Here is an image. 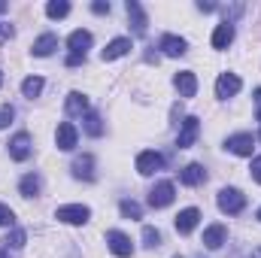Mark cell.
I'll return each mask as SVG.
<instances>
[{
  "mask_svg": "<svg viewBox=\"0 0 261 258\" xmlns=\"http://www.w3.org/2000/svg\"><path fill=\"white\" fill-rule=\"evenodd\" d=\"M249 173H252V179L261 186V155H255V158H252V167H249Z\"/></svg>",
  "mask_w": 261,
  "mask_h": 258,
  "instance_id": "34",
  "label": "cell"
},
{
  "mask_svg": "<svg viewBox=\"0 0 261 258\" xmlns=\"http://www.w3.org/2000/svg\"><path fill=\"white\" fill-rule=\"evenodd\" d=\"M107 246H110V252L116 258H130L134 255V243H130L128 234H122V231H107Z\"/></svg>",
  "mask_w": 261,
  "mask_h": 258,
  "instance_id": "6",
  "label": "cell"
},
{
  "mask_svg": "<svg viewBox=\"0 0 261 258\" xmlns=\"http://www.w3.org/2000/svg\"><path fill=\"white\" fill-rule=\"evenodd\" d=\"M158 49H161L167 58H182V55L189 52V43H186L182 37H176V34H164V37L158 40Z\"/></svg>",
  "mask_w": 261,
  "mask_h": 258,
  "instance_id": "13",
  "label": "cell"
},
{
  "mask_svg": "<svg viewBox=\"0 0 261 258\" xmlns=\"http://www.w3.org/2000/svg\"><path fill=\"white\" fill-rule=\"evenodd\" d=\"M79 64H85L82 55H67V67H79Z\"/></svg>",
  "mask_w": 261,
  "mask_h": 258,
  "instance_id": "37",
  "label": "cell"
},
{
  "mask_svg": "<svg viewBox=\"0 0 261 258\" xmlns=\"http://www.w3.org/2000/svg\"><path fill=\"white\" fill-rule=\"evenodd\" d=\"M0 258H6V252H3V249H0Z\"/></svg>",
  "mask_w": 261,
  "mask_h": 258,
  "instance_id": "43",
  "label": "cell"
},
{
  "mask_svg": "<svg viewBox=\"0 0 261 258\" xmlns=\"http://www.w3.org/2000/svg\"><path fill=\"white\" fill-rule=\"evenodd\" d=\"M243 9H246L243 3H234V6H225V9H222V12H225V21H228V24H234V18H240V15H243Z\"/></svg>",
  "mask_w": 261,
  "mask_h": 258,
  "instance_id": "30",
  "label": "cell"
},
{
  "mask_svg": "<svg viewBox=\"0 0 261 258\" xmlns=\"http://www.w3.org/2000/svg\"><path fill=\"white\" fill-rule=\"evenodd\" d=\"M173 85H176L179 97H195L197 94V76L192 70H179V73L173 76Z\"/></svg>",
  "mask_w": 261,
  "mask_h": 258,
  "instance_id": "20",
  "label": "cell"
},
{
  "mask_svg": "<svg viewBox=\"0 0 261 258\" xmlns=\"http://www.w3.org/2000/svg\"><path fill=\"white\" fill-rule=\"evenodd\" d=\"M12 37H15V28L6 24V21H0V43H6V40H12Z\"/></svg>",
  "mask_w": 261,
  "mask_h": 258,
  "instance_id": "33",
  "label": "cell"
},
{
  "mask_svg": "<svg viewBox=\"0 0 261 258\" xmlns=\"http://www.w3.org/2000/svg\"><path fill=\"white\" fill-rule=\"evenodd\" d=\"M6 152H9L12 161H28L31 152H34V146H31V134H28V131H18V134L6 143Z\"/></svg>",
  "mask_w": 261,
  "mask_h": 258,
  "instance_id": "5",
  "label": "cell"
},
{
  "mask_svg": "<svg viewBox=\"0 0 261 258\" xmlns=\"http://www.w3.org/2000/svg\"><path fill=\"white\" fill-rule=\"evenodd\" d=\"M240 88H243V79H240L237 73H219V79H216V97H219V100L234 97Z\"/></svg>",
  "mask_w": 261,
  "mask_h": 258,
  "instance_id": "7",
  "label": "cell"
},
{
  "mask_svg": "<svg viewBox=\"0 0 261 258\" xmlns=\"http://www.w3.org/2000/svg\"><path fill=\"white\" fill-rule=\"evenodd\" d=\"M258 140H261V131H258Z\"/></svg>",
  "mask_w": 261,
  "mask_h": 258,
  "instance_id": "45",
  "label": "cell"
},
{
  "mask_svg": "<svg viewBox=\"0 0 261 258\" xmlns=\"http://www.w3.org/2000/svg\"><path fill=\"white\" fill-rule=\"evenodd\" d=\"M6 246H12V249H21L24 243H28V234L21 231V228H12L9 234H6V240H3Z\"/></svg>",
  "mask_w": 261,
  "mask_h": 258,
  "instance_id": "29",
  "label": "cell"
},
{
  "mask_svg": "<svg viewBox=\"0 0 261 258\" xmlns=\"http://www.w3.org/2000/svg\"><path fill=\"white\" fill-rule=\"evenodd\" d=\"M216 203H219V210L225 213V216H240L243 210H246V194L240 192V189H222V192L216 194Z\"/></svg>",
  "mask_w": 261,
  "mask_h": 258,
  "instance_id": "1",
  "label": "cell"
},
{
  "mask_svg": "<svg viewBox=\"0 0 261 258\" xmlns=\"http://www.w3.org/2000/svg\"><path fill=\"white\" fill-rule=\"evenodd\" d=\"M91 43H94V37H91V31H82V28H76L70 37H67V49H70V55H88V49H91Z\"/></svg>",
  "mask_w": 261,
  "mask_h": 258,
  "instance_id": "11",
  "label": "cell"
},
{
  "mask_svg": "<svg viewBox=\"0 0 261 258\" xmlns=\"http://www.w3.org/2000/svg\"><path fill=\"white\" fill-rule=\"evenodd\" d=\"M70 170H73L76 179H82V183H94V176H97V173H94V155H88V152L79 155V158L70 164Z\"/></svg>",
  "mask_w": 261,
  "mask_h": 258,
  "instance_id": "14",
  "label": "cell"
},
{
  "mask_svg": "<svg viewBox=\"0 0 261 258\" xmlns=\"http://www.w3.org/2000/svg\"><path fill=\"white\" fill-rule=\"evenodd\" d=\"M125 12H128V21H130V28H134V34H137V37H146V31H149L146 9H143L137 0H128V3H125Z\"/></svg>",
  "mask_w": 261,
  "mask_h": 258,
  "instance_id": "9",
  "label": "cell"
},
{
  "mask_svg": "<svg viewBox=\"0 0 261 258\" xmlns=\"http://www.w3.org/2000/svg\"><path fill=\"white\" fill-rule=\"evenodd\" d=\"M225 149H228L231 155H240V158H252V149H255V137H252V134H246V131H240V134H231V137L225 140Z\"/></svg>",
  "mask_w": 261,
  "mask_h": 258,
  "instance_id": "3",
  "label": "cell"
},
{
  "mask_svg": "<svg viewBox=\"0 0 261 258\" xmlns=\"http://www.w3.org/2000/svg\"><path fill=\"white\" fill-rule=\"evenodd\" d=\"M210 43H213V49H216V52H225V49L234 43V24H228V21L216 24V31H213V37H210Z\"/></svg>",
  "mask_w": 261,
  "mask_h": 258,
  "instance_id": "19",
  "label": "cell"
},
{
  "mask_svg": "<svg viewBox=\"0 0 261 258\" xmlns=\"http://www.w3.org/2000/svg\"><path fill=\"white\" fill-rule=\"evenodd\" d=\"M91 12H94V15H107V12H110V3H103V0H94V3H91Z\"/></svg>",
  "mask_w": 261,
  "mask_h": 258,
  "instance_id": "35",
  "label": "cell"
},
{
  "mask_svg": "<svg viewBox=\"0 0 261 258\" xmlns=\"http://www.w3.org/2000/svg\"><path fill=\"white\" fill-rule=\"evenodd\" d=\"M179 183L182 186H203L206 183V167L203 164H197V161H192V164H186L182 170H179Z\"/></svg>",
  "mask_w": 261,
  "mask_h": 258,
  "instance_id": "17",
  "label": "cell"
},
{
  "mask_svg": "<svg viewBox=\"0 0 261 258\" xmlns=\"http://www.w3.org/2000/svg\"><path fill=\"white\" fill-rule=\"evenodd\" d=\"M82 131H85L88 137H103V119L88 110V113L82 116Z\"/></svg>",
  "mask_w": 261,
  "mask_h": 258,
  "instance_id": "24",
  "label": "cell"
},
{
  "mask_svg": "<svg viewBox=\"0 0 261 258\" xmlns=\"http://www.w3.org/2000/svg\"><path fill=\"white\" fill-rule=\"evenodd\" d=\"M12 119H15V110H12V107H9V104H6V107H3V110H0V128H6V125H9V122H12Z\"/></svg>",
  "mask_w": 261,
  "mask_h": 258,
  "instance_id": "32",
  "label": "cell"
},
{
  "mask_svg": "<svg viewBox=\"0 0 261 258\" xmlns=\"http://www.w3.org/2000/svg\"><path fill=\"white\" fill-rule=\"evenodd\" d=\"M197 222H200V210H197V207H186V210H179V216L173 219V225H176L179 234H192V231L197 228Z\"/></svg>",
  "mask_w": 261,
  "mask_h": 258,
  "instance_id": "16",
  "label": "cell"
},
{
  "mask_svg": "<svg viewBox=\"0 0 261 258\" xmlns=\"http://www.w3.org/2000/svg\"><path fill=\"white\" fill-rule=\"evenodd\" d=\"M255 216H258V222H261V207H258V213H255Z\"/></svg>",
  "mask_w": 261,
  "mask_h": 258,
  "instance_id": "41",
  "label": "cell"
},
{
  "mask_svg": "<svg viewBox=\"0 0 261 258\" xmlns=\"http://www.w3.org/2000/svg\"><path fill=\"white\" fill-rule=\"evenodd\" d=\"M225 243H228V228H225L222 222L203 228V246H206V249H222Z\"/></svg>",
  "mask_w": 261,
  "mask_h": 258,
  "instance_id": "15",
  "label": "cell"
},
{
  "mask_svg": "<svg viewBox=\"0 0 261 258\" xmlns=\"http://www.w3.org/2000/svg\"><path fill=\"white\" fill-rule=\"evenodd\" d=\"M6 9H9V3H3V0H0V15H3Z\"/></svg>",
  "mask_w": 261,
  "mask_h": 258,
  "instance_id": "40",
  "label": "cell"
},
{
  "mask_svg": "<svg viewBox=\"0 0 261 258\" xmlns=\"http://www.w3.org/2000/svg\"><path fill=\"white\" fill-rule=\"evenodd\" d=\"M197 134H200L197 116H186L182 125H179V134H176V149H189V146L197 140Z\"/></svg>",
  "mask_w": 261,
  "mask_h": 258,
  "instance_id": "10",
  "label": "cell"
},
{
  "mask_svg": "<svg viewBox=\"0 0 261 258\" xmlns=\"http://www.w3.org/2000/svg\"><path fill=\"white\" fill-rule=\"evenodd\" d=\"M43 76H28L24 82H21V94L28 97V100H34V97H40V91H43Z\"/></svg>",
  "mask_w": 261,
  "mask_h": 258,
  "instance_id": "25",
  "label": "cell"
},
{
  "mask_svg": "<svg viewBox=\"0 0 261 258\" xmlns=\"http://www.w3.org/2000/svg\"><path fill=\"white\" fill-rule=\"evenodd\" d=\"M55 49H58V37H55V34H40V37L34 40V46H31V55H37V58H49Z\"/></svg>",
  "mask_w": 261,
  "mask_h": 258,
  "instance_id": "21",
  "label": "cell"
},
{
  "mask_svg": "<svg viewBox=\"0 0 261 258\" xmlns=\"http://www.w3.org/2000/svg\"><path fill=\"white\" fill-rule=\"evenodd\" d=\"M55 143H58L61 152H73L76 143H79V131H76V125H73V122H61L58 131H55Z\"/></svg>",
  "mask_w": 261,
  "mask_h": 258,
  "instance_id": "12",
  "label": "cell"
},
{
  "mask_svg": "<svg viewBox=\"0 0 261 258\" xmlns=\"http://www.w3.org/2000/svg\"><path fill=\"white\" fill-rule=\"evenodd\" d=\"M130 49H134V46H130V37H116V40L107 43V49L100 52V58H103V61H116V58H125Z\"/></svg>",
  "mask_w": 261,
  "mask_h": 258,
  "instance_id": "18",
  "label": "cell"
},
{
  "mask_svg": "<svg viewBox=\"0 0 261 258\" xmlns=\"http://www.w3.org/2000/svg\"><path fill=\"white\" fill-rule=\"evenodd\" d=\"M143 246H146V249H158V246H161V231L152 228V225H146V228H143Z\"/></svg>",
  "mask_w": 261,
  "mask_h": 258,
  "instance_id": "27",
  "label": "cell"
},
{
  "mask_svg": "<svg viewBox=\"0 0 261 258\" xmlns=\"http://www.w3.org/2000/svg\"><path fill=\"white\" fill-rule=\"evenodd\" d=\"M64 110H67V116H85L88 113V97L82 91H70L64 100Z\"/></svg>",
  "mask_w": 261,
  "mask_h": 258,
  "instance_id": "23",
  "label": "cell"
},
{
  "mask_svg": "<svg viewBox=\"0 0 261 258\" xmlns=\"http://www.w3.org/2000/svg\"><path fill=\"white\" fill-rule=\"evenodd\" d=\"M0 85H3V70H0Z\"/></svg>",
  "mask_w": 261,
  "mask_h": 258,
  "instance_id": "42",
  "label": "cell"
},
{
  "mask_svg": "<svg viewBox=\"0 0 261 258\" xmlns=\"http://www.w3.org/2000/svg\"><path fill=\"white\" fill-rule=\"evenodd\" d=\"M246 258H261V246H258V249H252V252H249Z\"/></svg>",
  "mask_w": 261,
  "mask_h": 258,
  "instance_id": "39",
  "label": "cell"
},
{
  "mask_svg": "<svg viewBox=\"0 0 261 258\" xmlns=\"http://www.w3.org/2000/svg\"><path fill=\"white\" fill-rule=\"evenodd\" d=\"M55 219L64 222V225H85L91 219V210L85 203H64V207L55 210Z\"/></svg>",
  "mask_w": 261,
  "mask_h": 258,
  "instance_id": "2",
  "label": "cell"
},
{
  "mask_svg": "<svg viewBox=\"0 0 261 258\" xmlns=\"http://www.w3.org/2000/svg\"><path fill=\"white\" fill-rule=\"evenodd\" d=\"M40 192H43L40 173H24V176L18 179V194H21V197H37Z\"/></svg>",
  "mask_w": 261,
  "mask_h": 258,
  "instance_id": "22",
  "label": "cell"
},
{
  "mask_svg": "<svg viewBox=\"0 0 261 258\" xmlns=\"http://www.w3.org/2000/svg\"><path fill=\"white\" fill-rule=\"evenodd\" d=\"M46 15L49 18H64V15H70V3L67 0H49L46 3Z\"/></svg>",
  "mask_w": 261,
  "mask_h": 258,
  "instance_id": "26",
  "label": "cell"
},
{
  "mask_svg": "<svg viewBox=\"0 0 261 258\" xmlns=\"http://www.w3.org/2000/svg\"><path fill=\"white\" fill-rule=\"evenodd\" d=\"M173 197H176L173 183H170V179H161V183H155V189L149 192V207H152V210H164V207L173 203Z\"/></svg>",
  "mask_w": 261,
  "mask_h": 258,
  "instance_id": "4",
  "label": "cell"
},
{
  "mask_svg": "<svg viewBox=\"0 0 261 258\" xmlns=\"http://www.w3.org/2000/svg\"><path fill=\"white\" fill-rule=\"evenodd\" d=\"M119 213H122L125 219H143V207H140L137 200H128V197L119 203Z\"/></svg>",
  "mask_w": 261,
  "mask_h": 258,
  "instance_id": "28",
  "label": "cell"
},
{
  "mask_svg": "<svg viewBox=\"0 0 261 258\" xmlns=\"http://www.w3.org/2000/svg\"><path fill=\"white\" fill-rule=\"evenodd\" d=\"M161 167H164V155H161V152L146 149V152L137 155V173H140V176H152V173L161 170Z\"/></svg>",
  "mask_w": 261,
  "mask_h": 258,
  "instance_id": "8",
  "label": "cell"
},
{
  "mask_svg": "<svg viewBox=\"0 0 261 258\" xmlns=\"http://www.w3.org/2000/svg\"><path fill=\"white\" fill-rule=\"evenodd\" d=\"M197 9H200V12H216V9H219V3H210V0L203 3V0H197Z\"/></svg>",
  "mask_w": 261,
  "mask_h": 258,
  "instance_id": "36",
  "label": "cell"
},
{
  "mask_svg": "<svg viewBox=\"0 0 261 258\" xmlns=\"http://www.w3.org/2000/svg\"><path fill=\"white\" fill-rule=\"evenodd\" d=\"M173 258H182V255H173Z\"/></svg>",
  "mask_w": 261,
  "mask_h": 258,
  "instance_id": "44",
  "label": "cell"
},
{
  "mask_svg": "<svg viewBox=\"0 0 261 258\" xmlns=\"http://www.w3.org/2000/svg\"><path fill=\"white\" fill-rule=\"evenodd\" d=\"M255 119L261 122V88H255Z\"/></svg>",
  "mask_w": 261,
  "mask_h": 258,
  "instance_id": "38",
  "label": "cell"
},
{
  "mask_svg": "<svg viewBox=\"0 0 261 258\" xmlns=\"http://www.w3.org/2000/svg\"><path fill=\"white\" fill-rule=\"evenodd\" d=\"M12 225H15V213L6 203H0V228H12Z\"/></svg>",
  "mask_w": 261,
  "mask_h": 258,
  "instance_id": "31",
  "label": "cell"
}]
</instances>
